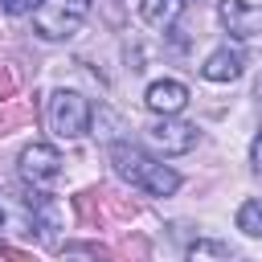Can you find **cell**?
Instances as JSON below:
<instances>
[{
    "label": "cell",
    "mask_w": 262,
    "mask_h": 262,
    "mask_svg": "<svg viewBox=\"0 0 262 262\" xmlns=\"http://www.w3.org/2000/svg\"><path fill=\"white\" fill-rule=\"evenodd\" d=\"M90 16V0H41L33 8V33L41 41H70Z\"/></svg>",
    "instance_id": "obj_2"
},
{
    "label": "cell",
    "mask_w": 262,
    "mask_h": 262,
    "mask_svg": "<svg viewBox=\"0 0 262 262\" xmlns=\"http://www.w3.org/2000/svg\"><path fill=\"white\" fill-rule=\"evenodd\" d=\"M45 123L57 139H82L94 123V106L78 90H53L45 102Z\"/></svg>",
    "instance_id": "obj_3"
},
{
    "label": "cell",
    "mask_w": 262,
    "mask_h": 262,
    "mask_svg": "<svg viewBox=\"0 0 262 262\" xmlns=\"http://www.w3.org/2000/svg\"><path fill=\"white\" fill-rule=\"evenodd\" d=\"M16 172L29 192H49L61 180V151L53 143H29L16 156Z\"/></svg>",
    "instance_id": "obj_4"
},
{
    "label": "cell",
    "mask_w": 262,
    "mask_h": 262,
    "mask_svg": "<svg viewBox=\"0 0 262 262\" xmlns=\"http://www.w3.org/2000/svg\"><path fill=\"white\" fill-rule=\"evenodd\" d=\"M237 229H242L246 237H262V196L242 201V209H237Z\"/></svg>",
    "instance_id": "obj_11"
},
{
    "label": "cell",
    "mask_w": 262,
    "mask_h": 262,
    "mask_svg": "<svg viewBox=\"0 0 262 262\" xmlns=\"http://www.w3.org/2000/svg\"><path fill=\"white\" fill-rule=\"evenodd\" d=\"M246 66V53L237 45H217L205 61H201V78L205 82H237Z\"/></svg>",
    "instance_id": "obj_8"
},
{
    "label": "cell",
    "mask_w": 262,
    "mask_h": 262,
    "mask_svg": "<svg viewBox=\"0 0 262 262\" xmlns=\"http://www.w3.org/2000/svg\"><path fill=\"white\" fill-rule=\"evenodd\" d=\"M143 106L151 115H180L188 106V86L176 82V78H156L147 90H143Z\"/></svg>",
    "instance_id": "obj_7"
},
{
    "label": "cell",
    "mask_w": 262,
    "mask_h": 262,
    "mask_svg": "<svg viewBox=\"0 0 262 262\" xmlns=\"http://www.w3.org/2000/svg\"><path fill=\"white\" fill-rule=\"evenodd\" d=\"M217 16L225 33L233 37H258L262 33V0H217Z\"/></svg>",
    "instance_id": "obj_6"
},
{
    "label": "cell",
    "mask_w": 262,
    "mask_h": 262,
    "mask_svg": "<svg viewBox=\"0 0 262 262\" xmlns=\"http://www.w3.org/2000/svg\"><path fill=\"white\" fill-rule=\"evenodd\" d=\"M184 262H242V258H237V250H229L217 237H196L184 250Z\"/></svg>",
    "instance_id": "obj_10"
},
{
    "label": "cell",
    "mask_w": 262,
    "mask_h": 262,
    "mask_svg": "<svg viewBox=\"0 0 262 262\" xmlns=\"http://www.w3.org/2000/svg\"><path fill=\"white\" fill-rule=\"evenodd\" d=\"M41 0H0V8L8 12V16H25V12H33Z\"/></svg>",
    "instance_id": "obj_12"
},
{
    "label": "cell",
    "mask_w": 262,
    "mask_h": 262,
    "mask_svg": "<svg viewBox=\"0 0 262 262\" xmlns=\"http://www.w3.org/2000/svg\"><path fill=\"white\" fill-rule=\"evenodd\" d=\"M66 258H70V262H98L102 254H98V250H74V246H70V250H66Z\"/></svg>",
    "instance_id": "obj_14"
},
{
    "label": "cell",
    "mask_w": 262,
    "mask_h": 262,
    "mask_svg": "<svg viewBox=\"0 0 262 262\" xmlns=\"http://www.w3.org/2000/svg\"><path fill=\"white\" fill-rule=\"evenodd\" d=\"M180 12H184V0H139V16H143V25H151V29H172L176 20H180Z\"/></svg>",
    "instance_id": "obj_9"
},
{
    "label": "cell",
    "mask_w": 262,
    "mask_h": 262,
    "mask_svg": "<svg viewBox=\"0 0 262 262\" xmlns=\"http://www.w3.org/2000/svg\"><path fill=\"white\" fill-rule=\"evenodd\" d=\"M250 168L262 176V131L254 135V143H250Z\"/></svg>",
    "instance_id": "obj_13"
},
{
    "label": "cell",
    "mask_w": 262,
    "mask_h": 262,
    "mask_svg": "<svg viewBox=\"0 0 262 262\" xmlns=\"http://www.w3.org/2000/svg\"><path fill=\"white\" fill-rule=\"evenodd\" d=\"M184 4H188V0H184Z\"/></svg>",
    "instance_id": "obj_15"
},
{
    "label": "cell",
    "mask_w": 262,
    "mask_h": 262,
    "mask_svg": "<svg viewBox=\"0 0 262 262\" xmlns=\"http://www.w3.org/2000/svg\"><path fill=\"white\" fill-rule=\"evenodd\" d=\"M143 135L160 156H184V151L196 147V127L176 119V115H156V123H147Z\"/></svg>",
    "instance_id": "obj_5"
},
{
    "label": "cell",
    "mask_w": 262,
    "mask_h": 262,
    "mask_svg": "<svg viewBox=\"0 0 262 262\" xmlns=\"http://www.w3.org/2000/svg\"><path fill=\"white\" fill-rule=\"evenodd\" d=\"M111 164H115V172H119L127 184H135V188L147 192V196H172V192L180 188V172L168 168L164 160L139 151L135 143H111Z\"/></svg>",
    "instance_id": "obj_1"
}]
</instances>
